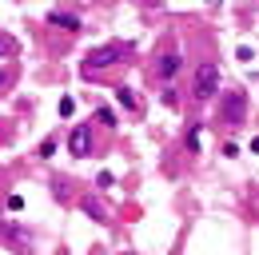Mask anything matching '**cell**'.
Listing matches in <instances>:
<instances>
[{
	"mask_svg": "<svg viewBox=\"0 0 259 255\" xmlns=\"http://www.w3.org/2000/svg\"><path fill=\"white\" fill-rule=\"evenodd\" d=\"M132 56V44H104V48H92L88 56H84V76H96L104 68H116L120 60H128Z\"/></svg>",
	"mask_w": 259,
	"mask_h": 255,
	"instance_id": "cell-1",
	"label": "cell"
},
{
	"mask_svg": "<svg viewBox=\"0 0 259 255\" xmlns=\"http://www.w3.org/2000/svg\"><path fill=\"white\" fill-rule=\"evenodd\" d=\"M192 92L199 96V100H211V96L220 92V64H199L195 68V76H192Z\"/></svg>",
	"mask_w": 259,
	"mask_h": 255,
	"instance_id": "cell-2",
	"label": "cell"
},
{
	"mask_svg": "<svg viewBox=\"0 0 259 255\" xmlns=\"http://www.w3.org/2000/svg\"><path fill=\"white\" fill-rule=\"evenodd\" d=\"M220 112H224L227 124H243V120H247V92H243V88H231V92L224 96V108H220Z\"/></svg>",
	"mask_w": 259,
	"mask_h": 255,
	"instance_id": "cell-3",
	"label": "cell"
},
{
	"mask_svg": "<svg viewBox=\"0 0 259 255\" xmlns=\"http://www.w3.org/2000/svg\"><path fill=\"white\" fill-rule=\"evenodd\" d=\"M68 152H72V159H84L92 152V124H80L68 132Z\"/></svg>",
	"mask_w": 259,
	"mask_h": 255,
	"instance_id": "cell-4",
	"label": "cell"
},
{
	"mask_svg": "<svg viewBox=\"0 0 259 255\" xmlns=\"http://www.w3.org/2000/svg\"><path fill=\"white\" fill-rule=\"evenodd\" d=\"M0 239H4V243H12V247H16L20 255H28V251H32V235H28L24 227H16V223L0 227Z\"/></svg>",
	"mask_w": 259,
	"mask_h": 255,
	"instance_id": "cell-5",
	"label": "cell"
},
{
	"mask_svg": "<svg viewBox=\"0 0 259 255\" xmlns=\"http://www.w3.org/2000/svg\"><path fill=\"white\" fill-rule=\"evenodd\" d=\"M48 24H52V28H64V32H80V16H76V12H64V8H52V12H48Z\"/></svg>",
	"mask_w": 259,
	"mask_h": 255,
	"instance_id": "cell-6",
	"label": "cell"
},
{
	"mask_svg": "<svg viewBox=\"0 0 259 255\" xmlns=\"http://www.w3.org/2000/svg\"><path fill=\"white\" fill-rule=\"evenodd\" d=\"M176 72H180V52H163L160 64H156V76H160V80H171Z\"/></svg>",
	"mask_w": 259,
	"mask_h": 255,
	"instance_id": "cell-7",
	"label": "cell"
},
{
	"mask_svg": "<svg viewBox=\"0 0 259 255\" xmlns=\"http://www.w3.org/2000/svg\"><path fill=\"white\" fill-rule=\"evenodd\" d=\"M80 207H84V211H88V216H92L96 223H104V220H108V211H104V203H100V199L92 195V191H88V195H80Z\"/></svg>",
	"mask_w": 259,
	"mask_h": 255,
	"instance_id": "cell-8",
	"label": "cell"
},
{
	"mask_svg": "<svg viewBox=\"0 0 259 255\" xmlns=\"http://www.w3.org/2000/svg\"><path fill=\"white\" fill-rule=\"evenodd\" d=\"M116 96H120V104H124V108H132V112L140 108V100H136V92H132V88H116Z\"/></svg>",
	"mask_w": 259,
	"mask_h": 255,
	"instance_id": "cell-9",
	"label": "cell"
},
{
	"mask_svg": "<svg viewBox=\"0 0 259 255\" xmlns=\"http://www.w3.org/2000/svg\"><path fill=\"white\" fill-rule=\"evenodd\" d=\"M96 124H104V128H116V112H112V108H96Z\"/></svg>",
	"mask_w": 259,
	"mask_h": 255,
	"instance_id": "cell-10",
	"label": "cell"
},
{
	"mask_svg": "<svg viewBox=\"0 0 259 255\" xmlns=\"http://www.w3.org/2000/svg\"><path fill=\"white\" fill-rule=\"evenodd\" d=\"M52 188H56V199H60V203H68V188H72V184H68L64 176H56V180H52Z\"/></svg>",
	"mask_w": 259,
	"mask_h": 255,
	"instance_id": "cell-11",
	"label": "cell"
},
{
	"mask_svg": "<svg viewBox=\"0 0 259 255\" xmlns=\"http://www.w3.org/2000/svg\"><path fill=\"white\" fill-rule=\"evenodd\" d=\"M160 100H163V104H167V108H180V92H176L171 84H167V88H163V92H160Z\"/></svg>",
	"mask_w": 259,
	"mask_h": 255,
	"instance_id": "cell-12",
	"label": "cell"
},
{
	"mask_svg": "<svg viewBox=\"0 0 259 255\" xmlns=\"http://www.w3.org/2000/svg\"><path fill=\"white\" fill-rule=\"evenodd\" d=\"M12 52H16V40L8 32H0V56H12Z\"/></svg>",
	"mask_w": 259,
	"mask_h": 255,
	"instance_id": "cell-13",
	"label": "cell"
},
{
	"mask_svg": "<svg viewBox=\"0 0 259 255\" xmlns=\"http://www.w3.org/2000/svg\"><path fill=\"white\" fill-rule=\"evenodd\" d=\"M56 112H60V116H72V112H76V100H72V96H64V100L56 104Z\"/></svg>",
	"mask_w": 259,
	"mask_h": 255,
	"instance_id": "cell-14",
	"label": "cell"
},
{
	"mask_svg": "<svg viewBox=\"0 0 259 255\" xmlns=\"http://www.w3.org/2000/svg\"><path fill=\"white\" fill-rule=\"evenodd\" d=\"M188 152H199V124H192L188 132Z\"/></svg>",
	"mask_w": 259,
	"mask_h": 255,
	"instance_id": "cell-15",
	"label": "cell"
},
{
	"mask_svg": "<svg viewBox=\"0 0 259 255\" xmlns=\"http://www.w3.org/2000/svg\"><path fill=\"white\" fill-rule=\"evenodd\" d=\"M112 184H116V176H112V172H100V176H96V188H112Z\"/></svg>",
	"mask_w": 259,
	"mask_h": 255,
	"instance_id": "cell-16",
	"label": "cell"
},
{
	"mask_svg": "<svg viewBox=\"0 0 259 255\" xmlns=\"http://www.w3.org/2000/svg\"><path fill=\"white\" fill-rule=\"evenodd\" d=\"M8 84H12V68L4 64V68H0V88H8Z\"/></svg>",
	"mask_w": 259,
	"mask_h": 255,
	"instance_id": "cell-17",
	"label": "cell"
},
{
	"mask_svg": "<svg viewBox=\"0 0 259 255\" xmlns=\"http://www.w3.org/2000/svg\"><path fill=\"white\" fill-rule=\"evenodd\" d=\"M251 152H255V156H259V136H255V140H251Z\"/></svg>",
	"mask_w": 259,
	"mask_h": 255,
	"instance_id": "cell-18",
	"label": "cell"
},
{
	"mask_svg": "<svg viewBox=\"0 0 259 255\" xmlns=\"http://www.w3.org/2000/svg\"><path fill=\"white\" fill-rule=\"evenodd\" d=\"M0 184H4V167H0Z\"/></svg>",
	"mask_w": 259,
	"mask_h": 255,
	"instance_id": "cell-19",
	"label": "cell"
}]
</instances>
